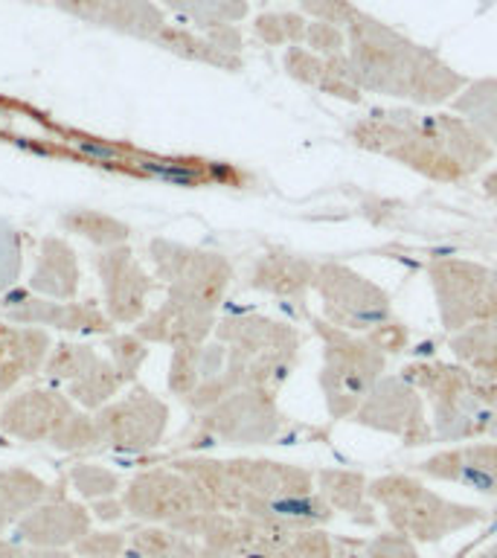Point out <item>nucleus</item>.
<instances>
[{
	"mask_svg": "<svg viewBox=\"0 0 497 558\" xmlns=\"http://www.w3.org/2000/svg\"><path fill=\"white\" fill-rule=\"evenodd\" d=\"M99 352L87 343H70V340H61L50 349V357L44 364V375L52 378V381L73 384L76 378H82L85 373H90L96 364H99Z\"/></svg>",
	"mask_w": 497,
	"mask_h": 558,
	"instance_id": "f704fd0d",
	"label": "nucleus"
},
{
	"mask_svg": "<svg viewBox=\"0 0 497 558\" xmlns=\"http://www.w3.org/2000/svg\"><path fill=\"white\" fill-rule=\"evenodd\" d=\"M122 504L140 523H157V526H172V530H178L190 518L216 512L198 483L174 465L140 471L137 477H131L129 486L122 488Z\"/></svg>",
	"mask_w": 497,
	"mask_h": 558,
	"instance_id": "f8f14e48",
	"label": "nucleus"
},
{
	"mask_svg": "<svg viewBox=\"0 0 497 558\" xmlns=\"http://www.w3.org/2000/svg\"><path fill=\"white\" fill-rule=\"evenodd\" d=\"M94 268L102 279L105 314L120 326H137L148 314V296L160 282L146 274L129 244L96 253Z\"/></svg>",
	"mask_w": 497,
	"mask_h": 558,
	"instance_id": "2eb2a0df",
	"label": "nucleus"
},
{
	"mask_svg": "<svg viewBox=\"0 0 497 558\" xmlns=\"http://www.w3.org/2000/svg\"><path fill=\"white\" fill-rule=\"evenodd\" d=\"M427 404L434 439L443 445L497 439V410L483 399L477 375L457 361H410L401 366Z\"/></svg>",
	"mask_w": 497,
	"mask_h": 558,
	"instance_id": "423d86ee",
	"label": "nucleus"
},
{
	"mask_svg": "<svg viewBox=\"0 0 497 558\" xmlns=\"http://www.w3.org/2000/svg\"><path fill=\"white\" fill-rule=\"evenodd\" d=\"M480 186H483V192H486V198L495 201L497 204V166L495 169H486V172H483V178H480Z\"/></svg>",
	"mask_w": 497,
	"mask_h": 558,
	"instance_id": "09e8293b",
	"label": "nucleus"
},
{
	"mask_svg": "<svg viewBox=\"0 0 497 558\" xmlns=\"http://www.w3.org/2000/svg\"><path fill=\"white\" fill-rule=\"evenodd\" d=\"M317 492L335 514H343L349 523L375 530L378 509L369 497V477L355 469H317L314 471Z\"/></svg>",
	"mask_w": 497,
	"mask_h": 558,
	"instance_id": "5701e85b",
	"label": "nucleus"
},
{
	"mask_svg": "<svg viewBox=\"0 0 497 558\" xmlns=\"http://www.w3.org/2000/svg\"><path fill=\"white\" fill-rule=\"evenodd\" d=\"M308 326L323 347L320 384L323 404L331 422H352L355 410L387 375V355L364 335L338 329L320 317L308 314Z\"/></svg>",
	"mask_w": 497,
	"mask_h": 558,
	"instance_id": "0eeeda50",
	"label": "nucleus"
},
{
	"mask_svg": "<svg viewBox=\"0 0 497 558\" xmlns=\"http://www.w3.org/2000/svg\"><path fill=\"white\" fill-rule=\"evenodd\" d=\"M172 465L198 483L216 512L244 514L291 530H320L335 518L317 492L314 471L296 462L259 457H183Z\"/></svg>",
	"mask_w": 497,
	"mask_h": 558,
	"instance_id": "f03ea898",
	"label": "nucleus"
},
{
	"mask_svg": "<svg viewBox=\"0 0 497 558\" xmlns=\"http://www.w3.org/2000/svg\"><path fill=\"white\" fill-rule=\"evenodd\" d=\"M17 558H78L73 549H44V547H17Z\"/></svg>",
	"mask_w": 497,
	"mask_h": 558,
	"instance_id": "de8ad7c7",
	"label": "nucleus"
},
{
	"mask_svg": "<svg viewBox=\"0 0 497 558\" xmlns=\"http://www.w3.org/2000/svg\"><path fill=\"white\" fill-rule=\"evenodd\" d=\"M451 111L469 120L497 155V76L469 78V85L451 102Z\"/></svg>",
	"mask_w": 497,
	"mask_h": 558,
	"instance_id": "a878e982",
	"label": "nucleus"
},
{
	"mask_svg": "<svg viewBox=\"0 0 497 558\" xmlns=\"http://www.w3.org/2000/svg\"><path fill=\"white\" fill-rule=\"evenodd\" d=\"M50 445L68 453L87 451V448L102 445V430H99V425H96V416L82 413V410H73V413L61 422L59 430L52 434Z\"/></svg>",
	"mask_w": 497,
	"mask_h": 558,
	"instance_id": "4c0bfd02",
	"label": "nucleus"
},
{
	"mask_svg": "<svg viewBox=\"0 0 497 558\" xmlns=\"http://www.w3.org/2000/svg\"><path fill=\"white\" fill-rule=\"evenodd\" d=\"M268 558H338V541H331L326 526L291 530Z\"/></svg>",
	"mask_w": 497,
	"mask_h": 558,
	"instance_id": "e433bc0d",
	"label": "nucleus"
},
{
	"mask_svg": "<svg viewBox=\"0 0 497 558\" xmlns=\"http://www.w3.org/2000/svg\"><path fill=\"white\" fill-rule=\"evenodd\" d=\"M364 558H422L419 556V544L401 535L396 530L375 532L373 538L364 544Z\"/></svg>",
	"mask_w": 497,
	"mask_h": 558,
	"instance_id": "79ce46f5",
	"label": "nucleus"
},
{
	"mask_svg": "<svg viewBox=\"0 0 497 558\" xmlns=\"http://www.w3.org/2000/svg\"><path fill=\"white\" fill-rule=\"evenodd\" d=\"M457 364L474 373L480 381L497 384V326H474L448 338Z\"/></svg>",
	"mask_w": 497,
	"mask_h": 558,
	"instance_id": "bb28decb",
	"label": "nucleus"
},
{
	"mask_svg": "<svg viewBox=\"0 0 497 558\" xmlns=\"http://www.w3.org/2000/svg\"><path fill=\"white\" fill-rule=\"evenodd\" d=\"M148 259L155 265V279L166 286V300L198 312L218 314L233 286V265L216 251H201L172 239H151Z\"/></svg>",
	"mask_w": 497,
	"mask_h": 558,
	"instance_id": "1a4fd4ad",
	"label": "nucleus"
},
{
	"mask_svg": "<svg viewBox=\"0 0 497 558\" xmlns=\"http://www.w3.org/2000/svg\"><path fill=\"white\" fill-rule=\"evenodd\" d=\"M477 381H480V378H477ZM480 390H483V399H486L488 404H492V408L497 410V384L480 381Z\"/></svg>",
	"mask_w": 497,
	"mask_h": 558,
	"instance_id": "8fccbe9b",
	"label": "nucleus"
},
{
	"mask_svg": "<svg viewBox=\"0 0 497 558\" xmlns=\"http://www.w3.org/2000/svg\"><path fill=\"white\" fill-rule=\"evenodd\" d=\"M314 282H317V262L286 247H270L262 253L247 274V288L300 308L305 305V296L314 291Z\"/></svg>",
	"mask_w": 497,
	"mask_h": 558,
	"instance_id": "aec40b11",
	"label": "nucleus"
},
{
	"mask_svg": "<svg viewBox=\"0 0 497 558\" xmlns=\"http://www.w3.org/2000/svg\"><path fill=\"white\" fill-rule=\"evenodd\" d=\"M474 558H497V541H492L488 547H483Z\"/></svg>",
	"mask_w": 497,
	"mask_h": 558,
	"instance_id": "603ef678",
	"label": "nucleus"
},
{
	"mask_svg": "<svg viewBox=\"0 0 497 558\" xmlns=\"http://www.w3.org/2000/svg\"><path fill=\"white\" fill-rule=\"evenodd\" d=\"M78 282H82V270H78L76 251L59 235H47L38 247L29 291L47 296V300L70 303V300H76Z\"/></svg>",
	"mask_w": 497,
	"mask_h": 558,
	"instance_id": "393cba45",
	"label": "nucleus"
},
{
	"mask_svg": "<svg viewBox=\"0 0 497 558\" xmlns=\"http://www.w3.org/2000/svg\"><path fill=\"white\" fill-rule=\"evenodd\" d=\"M78 558H117L129 553V532H87L73 547Z\"/></svg>",
	"mask_w": 497,
	"mask_h": 558,
	"instance_id": "a19ab883",
	"label": "nucleus"
},
{
	"mask_svg": "<svg viewBox=\"0 0 497 558\" xmlns=\"http://www.w3.org/2000/svg\"><path fill=\"white\" fill-rule=\"evenodd\" d=\"M90 509L70 497H47L12 526L17 547L73 549L90 532Z\"/></svg>",
	"mask_w": 497,
	"mask_h": 558,
	"instance_id": "a211bd4d",
	"label": "nucleus"
},
{
	"mask_svg": "<svg viewBox=\"0 0 497 558\" xmlns=\"http://www.w3.org/2000/svg\"><path fill=\"white\" fill-rule=\"evenodd\" d=\"M282 68L296 85L312 87L317 94L340 99V102H364V90L357 87L355 76H352L349 56H320L308 47H288L282 52Z\"/></svg>",
	"mask_w": 497,
	"mask_h": 558,
	"instance_id": "412c9836",
	"label": "nucleus"
},
{
	"mask_svg": "<svg viewBox=\"0 0 497 558\" xmlns=\"http://www.w3.org/2000/svg\"><path fill=\"white\" fill-rule=\"evenodd\" d=\"M303 47L320 52V56H347V29L338 24H326V21H312Z\"/></svg>",
	"mask_w": 497,
	"mask_h": 558,
	"instance_id": "c03bdc74",
	"label": "nucleus"
},
{
	"mask_svg": "<svg viewBox=\"0 0 497 558\" xmlns=\"http://www.w3.org/2000/svg\"><path fill=\"white\" fill-rule=\"evenodd\" d=\"M105 349H108V361H111L120 375L129 384L137 381L140 366L146 364L148 357V343L143 338H137L134 331H125V335H108L105 338Z\"/></svg>",
	"mask_w": 497,
	"mask_h": 558,
	"instance_id": "ea45409f",
	"label": "nucleus"
},
{
	"mask_svg": "<svg viewBox=\"0 0 497 558\" xmlns=\"http://www.w3.org/2000/svg\"><path fill=\"white\" fill-rule=\"evenodd\" d=\"M314 294L320 300V317L338 329L369 338L387 323L399 320L392 296L375 279L355 270L347 262H317Z\"/></svg>",
	"mask_w": 497,
	"mask_h": 558,
	"instance_id": "9d476101",
	"label": "nucleus"
},
{
	"mask_svg": "<svg viewBox=\"0 0 497 558\" xmlns=\"http://www.w3.org/2000/svg\"><path fill=\"white\" fill-rule=\"evenodd\" d=\"M369 497L378 514L390 523V530L408 535L419 547H434L457 532L474 530L488 521L483 506L445 497L443 492L427 486L425 477L408 471H390L369 480Z\"/></svg>",
	"mask_w": 497,
	"mask_h": 558,
	"instance_id": "39448f33",
	"label": "nucleus"
},
{
	"mask_svg": "<svg viewBox=\"0 0 497 558\" xmlns=\"http://www.w3.org/2000/svg\"><path fill=\"white\" fill-rule=\"evenodd\" d=\"M61 230H68L73 235H82L96 247H120V244H129L131 227L120 218L108 216L102 209H70L59 218Z\"/></svg>",
	"mask_w": 497,
	"mask_h": 558,
	"instance_id": "c756f323",
	"label": "nucleus"
},
{
	"mask_svg": "<svg viewBox=\"0 0 497 558\" xmlns=\"http://www.w3.org/2000/svg\"><path fill=\"white\" fill-rule=\"evenodd\" d=\"M117 558H137V556H131V553H125V556H117Z\"/></svg>",
	"mask_w": 497,
	"mask_h": 558,
	"instance_id": "6e6d98bb",
	"label": "nucleus"
},
{
	"mask_svg": "<svg viewBox=\"0 0 497 558\" xmlns=\"http://www.w3.org/2000/svg\"><path fill=\"white\" fill-rule=\"evenodd\" d=\"M352 422L375 434L392 436L404 448H425L436 442L425 399L401 373L384 375L355 410Z\"/></svg>",
	"mask_w": 497,
	"mask_h": 558,
	"instance_id": "ddd939ff",
	"label": "nucleus"
},
{
	"mask_svg": "<svg viewBox=\"0 0 497 558\" xmlns=\"http://www.w3.org/2000/svg\"><path fill=\"white\" fill-rule=\"evenodd\" d=\"M70 396L56 390L17 392L0 408V434L21 442H50L61 422L73 413Z\"/></svg>",
	"mask_w": 497,
	"mask_h": 558,
	"instance_id": "6ab92c4d",
	"label": "nucleus"
},
{
	"mask_svg": "<svg viewBox=\"0 0 497 558\" xmlns=\"http://www.w3.org/2000/svg\"><path fill=\"white\" fill-rule=\"evenodd\" d=\"M163 3L190 17L204 33L218 26H235L251 12L247 0H163Z\"/></svg>",
	"mask_w": 497,
	"mask_h": 558,
	"instance_id": "72a5a7b5",
	"label": "nucleus"
},
{
	"mask_svg": "<svg viewBox=\"0 0 497 558\" xmlns=\"http://www.w3.org/2000/svg\"><path fill=\"white\" fill-rule=\"evenodd\" d=\"M87 509H90V518L99 523H120L129 518V509H125V504H122V495L117 497H102V500H90L87 504Z\"/></svg>",
	"mask_w": 497,
	"mask_h": 558,
	"instance_id": "49530a36",
	"label": "nucleus"
},
{
	"mask_svg": "<svg viewBox=\"0 0 497 558\" xmlns=\"http://www.w3.org/2000/svg\"><path fill=\"white\" fill-rule=\"evenodd\" d=\"M96 425L102 430V442L122 453L155 451L163 442L169 427V404L140 384L117 401H108L96 410Z\"/></svg>",
	"mask_w": 497,
	"mask_h": 558,
	"instance_id": "4468645a",
	"label": "nucleus"
},
{
	"mask_svg": "<svg viewBox=\"0 0 497 558\" xmlns=\"http://www.w3.org/2000/svg\"><path fill=\"white\" fill-rule=\"evenodd\" d=\"M0 558H17V544L0 538Z\"/></svg>",
	"mask_w": 497,
	"mask_h": 558,
	"instance_id": "3c124183",
	"label": "nucleus"
},
{
	"mask_svg": "<svg viewBox=\"0 0 497 558\" xmlns=\"http://www.w3.org/2000/svg\"><path fill=\"white\" fill-rule=\"evenodd\" d=\"M122 387H131V384L122 378L120 369L108 357H99V364L90 373H85L82 378L68 384V396L70 401H76L85 410H102L108 401H113V396Z\"/></svg>",
	"mask_w": 497,
	"mask_h": 558,
	"instance_id": "2f4dec72",
	"label": "nucleus"
},
{
	"mask_svg": "<svg viewBox=\"0 0 497 558\" xmlns=\"http://www.w3.org/2000/svg\"><path fill=\"white\" fill-rule=\"evenodd\" d=\"M213 338L225 343V384L230 390H265L277 396L300 364L303 335L286 320L259 312L227 314Z\"/></svg>",
	"mask_w": 497,
	"mask_h": 558,
	"instance_id": "20e7f679",
	"label": "nucleus"
},
{
	"mask_svg": "<svg viewBox=\"0 0 497 558\" xmlns=\"http://www.w3.org/2000/svg\"><path fill=\"white\" fill-rule=\"evenodd\" d=\"M347 41L352 76L364 94L413 108H443L469 85V76L434 47L413 41L408 33L364 9H357L347 24Z\"/></svg>",
	"mask_w": 497,
	"mask_h": 558,
	"instance_id": "7ed1b4c3",
	"label": "nucleus"
},
{
	"mask_svg": "<svg viewBox=\"0 0 497 558\" xmlns=\"http://www.w3.org/2000/svg\"><path fill=\"white\" fill-rule=\"evenodd\" d=\"M47 495H50V483H44L29 469H0V512L12 523L44 504Z\"/></svg>",
	"mask_w": 497,
	"mask_h": 558,
	"instance_id": "c85d7f7f",
	"label": "nucleus"
},
{
	"mask_svg": "<svg viewBox=\"0 0 497 558\" xmlns=\"http://www.w3.org/2000/svg\"><path fill=\"white\" fill-rule=\"evenodd\" d=\"M347 137L366 155L384 157L439 186L477 178L497 157L469 120L443 108H369L349 122Z\"/></svg>",
	"mask_w": 497,
	"mask_h": 558,
	"instance_id": "f257e3e1",
	"label": "nucleus"
},
{
	"mask_svg": "<svg viewBox=\"0 0 497 558\" xmlns=\"http://www.w3.org/2000/svg\"><path fill=\"white\" fill-rule=\"evenodd\" d=\"M294 3L308 21H326V24H338L343 29L361 9L352 0H294Z\"/></svg>",
	"mask_w": 497,
	"mask_h": 558,
	"instance_id": "37998d69",
	"label": "nucleus"
},
{
	"mask_svg": "<svg viewBox=\"0 0 497 558\" xmlns=\"http://www.w3.org/2000/svg\"><path fill=\"white\" fill-rule=\"evenodd\" d=\"M218 314L198 312L190 305L163 300L155 312H148L143 320L134 326V335L151 343H163V347H192V343H207L216 331Z\"/></svg>",
	"mask_w": 497,
	"mask_h": 558,
	"instance_id": "4be33fe9",
	"label": "nucleus"
},
{
	"mask_svg": "<svg viewBox=\"0 0 497 558\" xmlns=\"http://www.w3.org/2000/svg\"><path fill=\"white\" fill-rule=\"evenodd\" d=\"M288 416L279 410L277 396L265 390H235L216 408L204 410L192 430L207 445H268L286 434Z\"/></svg>",
	"mask_w": 497,
	"mask_h": 558,
	"instance_id": "9b49d317",
	"label": "nucleus"
},
{
	"mask_svg": "<svg viewBox=\"0 0 497 558\" xmlns=\"http://www.w3.org/2000/svg\"><path fill=\"white\" fill-rule=\"evenodd\" d=\"M413 474L434 483L469 488L474 495L497 497V439H474L439 448L413 465Z\"/></svg>",
	"mask_w": 497,
	"mask_h": 558,
	"instance_id": "f3484780",
	"label": "nucleus"
},
{
	"mask_svg": "<svg viewBox=\"0 0 497 558\" xmlns=\"http://www.w3.org/2000/svg\"><path fill=\"white\" fill-rule=\"evenodd\" d=\"M68 480L73 492H76L82 500H102V497L120 495L122 480L117 471L105 469V465H96V462H78L68 471Z\"/></svg>",
	"mask_w": 497,
	"mask_h": 558,
	"instance_id": "c9c22d12",
	"label": "nucleus"
},
{
	"mask_svg": "<svg viewBox=\"0 0 497 558\" xmlns=\"http://www.w3.org/2000/svg\"><path fill=\"white\" fill-rule=\"evenodd\" d=\"M0 317L12 326H35V329H61L76 331V335H108L113 329V320L94 303V300H47L38 294H17L7 291L0 296Z\"/></svg>",
	"mask_w": 497,
	"mask_h": 558,
	"instance_id": "dca6fc26",
	"label": "nucleus"
},
{
	"mask_svg": "<svg viewBox=\"0 0 497 558\" xmlns=\"http://www.w3.org/2000/svg\"><path fill=\"white\" fill-rule=\"evenodd\" d=\"M369 340H373L375 347L381 349L384 355H399V352H404V349L410 347L408 323H401V320L387 323V326H381L378 331H373Z\"/></svg>",
	"mask_w": 497,
	"mask_h": 558,
	"instance_id": "a18cd8bd",
	"label": "nucleus"
},
{
	"mask_svg": "<svg viewBox=\"0 0 497 558\" xmlns=\"http://www.w3.org/2000/svg\"><path fill=\"white\" fill-rule=\"evenodd\" d=\"M52 340L35 326H12L0 320V392H9L21 378L44 369Z\"/></svg>",
	"mask_w": 497,
	"mask_h": 558,
	"instance_id": "b1692460",
	"label": "nucleus"
},
{
	"mask_svg": "<svg viewBox=\"0 0 497 558\" xmlns=\"http://www.w3.org/2000/svg\"><path fill=\"white\" fill-rule=\"evenodd\" d=\"M201 558H242V556H227V553H216V549L204 547L201 549Z\"/></svg>",
	"mask_w": 497,
	"mask_h": 558,
	"instance_id": "864d4df0",
	"label": "nucleus"
},
{
	"mask_svg": "<svg viewBox=\"0 0 497 558\" xmlns=\"http://www.w3.org/2000/svg\"><path fill=\"white\" fill-rule=\"evenodd\" d=\"M204 544L172 526L143 523L129 532V553L137 558H201Z\"/></svg>",
	"mask_w": 497,
	"mask_h": 558,
	"instance_id": "cd10ccee",
	"label": "nucleus"
},
{
	"mask_svg": "<svg viewBox=\"0 0 497 558\" xmlns=\"http://www.w3.org/2000/svg\"><path fill=\"white\" fill-rule=\"evenodd\" d=\"M12 526H15V523H12V521H9V518H7V514H3V512H0V538H3V532H7V530H12Z\"/></svg>",
	"mask_w": 497,
	"mask_h": 558,
	"instance_id": "5fc2aeb1",
	"label": "nucleus"
},
{
	"mask_svg": "<svg viewBox=\"0 0 497 558\" xmlns=\"http://www.w3.org/2000/svg\"><path fill=\"white\" fill-rule=\"evenodd\" d=\"M157 44H163L166 50L178 52L183 59L190 61H204V64H213V68L221 70H242V56H235V52H227L225 47H218L207 33L195 35L190 29H178V26H169L155 38Z\"/></svg>",
	"mask_w": 497,
	"mask_h": 558,
	"instance_id": "7c9ffc66",
	"label": "nucleus"
},
{
	"mask_svg": "<svg viewBox=\"0 0 497 558\" xmlns=\"http://www.w3.org/2000/svg\"><path fill=\"white\" fill-rule=\"evenodd\" d=\"M425 274L448 338L474 326H497V268L462 256H434Z\"/></svg>",
	"mask_w": 497,
	"mask_h": 558,
	"instance_id": "6e6552de",
	"label": "nucleus"
},
{
	"mask_svg": "<svg viewBox=\"0 0 497 558\" xmlns=\"http://www.w3.org/2000/svg\"><path fill=\"white\" fill-rule=\"evenodd\" d=\"M308 17L300 9H274L253 17V35L265 47H303L308 33Z\"/></svg>",
	"mask_w": 497,
	"mask_h": 558,
	"instance_id": "473e14b6",
	"label": "nucleus"
},
{
	"mask_svg": "<svg viewBox=\"0 0 497 558\" xmlns=\"http://www.w3.org/2000/svg\"><path fill=\"white\" fill-rule=\"evenodd\" d=\"M201 352H204V343L172 349V361H169V392L178 396L181 401H186L192 392L198 390Z\"/></svg>",
	"mask_w": 497,
	"mask_h": 558,
	"instance_id": "58836bf2",
	"label": "nucleus"
}]
</instances>
